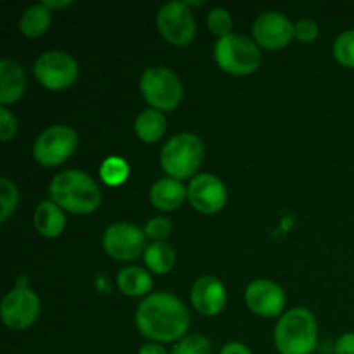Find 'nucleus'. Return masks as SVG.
Instances as JSON below:
<instances>
[{
  "label": "nucleus",
  "instance_id": "nucleus-1",
  "mask_svg": "<svg viewBox=\"0 0 354 354\" xmlns=\"http://www.w3.org/2000/svg\"><path fill=\"white\" fill-rule=\"evenodd\" d=\"M135 325L151 342L168 344L185 337L190 327V313L185 304L169 292H152L135 311Z\"/></svg>",
  "mask_w": 354,
  "mask_h": 354
},
{
  "label": "nucleus",
  "instance_id": "nucleus-2",
  "mask_svg": "<svg viewBox=\"0 0 354 354\" xmlns=\"http://www.w3.org/2000/svg\"><path fill=\"white\" fill-rule=\"evenodd\" d=\"M50 199L73 214H90L99 209L100 189L95 180L80 169H66L52 178L48 185Z\"/></svg>",
  "mask_w": 354,
  "mask_h": 354
},
{
  "label": "nucleus",
  "instance_id": "nucleus-3",
  "mask_svg": "<svg viewBox=\"0 0 354 354\" xmlns=\"http://www.w3.org/2000/svg\"><path fill=\"white\" fill-rule=\"evenodd\" d=\"M280 354H311L318 346V324L308 308H292L277 322L273 332Z\"/></svg>",
  "mask_w": 354,
  "mask_h": 354
},
{
  "label": "nucleus",
  "instance_id": "nucleus-4",
  "mask_svg": "<svg viewBox=\"0 0 354 354\" xmlns=\"http://www.w3.org/2000/svg\"><path fill=\"white\" fill-rule=\"evenodd\" d=\"M161 168L169 178L187 180L194 178L204 161V144L197 135L183 131L173 135L161 149Z\"/></svg>",
  "mask_w": 354,
  "mask_h": 354
},
{
  "label": "nucleus",
  "instance_id": "nucleus-5",
  "mask_svg": "<svg viewBox=\"0 0 354 354\" xmlns=\"http://www.w3.org/2000/svg\"><path fill=\"white\" fill-rule=\"evenodd\" d=\"M214 61L218 68L228 75H252L263 64L261 47L245 35L232 33L225 38H218L214 44Z\"/></svg>",
  "mask_w": 354,
  "mask_h": 354
},
{
  "label": "nucleus",
  "instance_id": "nucleus-6",
  "mask_svg": "<svg viewBox=\"0 0 354 354\" xmlns=\"http://www.w3.org/2000/svg\"><path fill=\"white\" fill-rule=\"evenodd\" d=\"M140 93L145 102L161 113H169L183 99V83L175 71L165 66H151L140 76Z\"/></svg>",
  "mask_w": 354,
  "mask_h": 354
},
{
  "label": "nucleus",
  "instance_id": "nucleus-7",
  "mask_svg": "<svg viewBox=\"0 0 354 354\" xmlns=\"http://www.w3.org/2000/svg\"><path fill=\"white\" fill-rule=\"evenodd\" d=\"M78 147V135L68 124L45 128L33 144V158L44 168H55L68 161Z\"/></svg>",
  "mask_w": 354,
  "mask_h": 354
},
{
  "label": "nucleus",
  "instance_id": "nucleus-8",
  "mask_svg": "<svg viewBox=\"0 0 354 354\" xmlns=\"http://www.w3.org/2000/svg\"><path fill=\"white\" fill-rule=\"evenodd\" d=\"M35 76L45 88L61 92L78 80V62L64 50H47L35 61Z\"/></svg>",
  "mask_w": 354,
  "mask_h": 354
},
{
  "label": "nucleus",
  "instance_id": "nucleus-9",
  "mask_svg": "<svg viewBox=\"0 0 354 354\" xmlns=\"http://www.w3.org/2000/svg\"><path fill=\"white\" fill-rule=\"evenodd\" d=\"M156 24L161 37L175 47H187L192 44L197 35V24L192 10L180 0L165 3L159 9Z\"/></svg>",
  "mask_w": 354,
  "mask_h": 354
},
{
  "label": "nucleus",
  "instance_id": "nucleus-10",
  "mask_svg": "<svg viewBox=\"0 0 354 354\" xmlns=\"http://www.w3.org/2000/svg\"><path fill=\"white\" fill-rule=\"evenodd\" d=\"M41 303L37 292L28 286H17L6 294L0 306V315L10 330H26L40 317Z\"/></svg>",
  "mask_w": 354,
  "mask_h": 354
},
{
  "label": "nucleus",
  "instance_id": "nucleus-11",
  "mask_svg": "<svg viewBox=\"0 0 354 354\" xmlns=\"http://www.w3.org/2000/svg\"><path fill=\"white\" fill-rule=\"evenodd\" d=\"M104 251L116 261H135L145 252L144 230L128 221H116L109 225L102 237Z\"/></svg>",
  "mask_w": 354,
  "mask_h": 354
},
{
  "label": "nucleus",
  "instance_id": "nucleus-12",
  "mask_svg": "<svg viewBox=\"0 0 354 354\" xmlns=\"http://www.w3.org/2000/svg\"><path fill=\"white\" fill-rule=\"evenodd\" d=\"M187 199L196 211L203 214L220 213L228 199L225 183L211 173H201L190 180L187 187Z\"/></svg>",
  "mask_w": 354,
  "mask_h": 354
},
{
  "label": "nucleus",
  "instance_id": "nucleus-13",
  "mask_svg": "<svg viewBox=\"0 0 354 354\" xmlns=\"http://www.w3.org/2000/svg\"><path fill=\"white\" fill-rule=\"evenodd\" d=\"M252 38L266 50H280L294 38V23L277 10H266L256 17L252 24Z\"/></svg>",
  "mask_w": 354,
  "mask_h": 354
},
{
  "label": "nucleus",
  "instance_id": "nucleus-14",
  "mask_svg": "<svg viewBox=\"0 0 354 354\" xmlns=\"http://www.w3.org/2000/svg\"><path fill=\"white\" fill-rule=\"evenodd\" d=\"M244 299L249 310L263 318L279 317L287 304V297L282 287L268 279H259L249 283L245 287Z\"/></svg>",
  "mask_w": 354,
  "mask_h": 354
},
{
  "label": "nucleus",
  "instance_id": "nucleus-15",
  "mask_svg": "<svg viewBox=\"0 0 354 354\" xmlns=\"http://www.w3.org/2000/svg\"><path fill=\"white\" fill-rule=\"evenodd\" d=\"M190 303L197 313L204 317H216L227 306V289L216 277H199L190 290Z\"/></svg>",
  "mask_w": 354,
  "mask_h": 354
},
{
  "label": "nucleus",
  "instance_id": "nucleus-16",
  "mask_svg": "<svg viewBox=\"0 0 354 354\" xmlns=\"http://www.w3.org/2000/svg\"><path fill=\"white\" fill-rule=\"evenodd\" d=\"M26 92V75L23 66L14 59L0 61V104L2 107L16 104Z\"/></svg>",
  "mask_w": 354,
  "mask_h": 354
},
{
  "label": "nucleus",
  "instance_id": "nucleus-17",
  "mask_svg": "<svg viewBox=\"0 0 354 354\" xmlns=\"http://www.w3.org/2000/svg\"><path fill=\"white\" fill-rule=\"evenodd\" d=\"M151 203L159 211H175L178 209L187 199V189L180 180L175 178H161L151 187Z\"/></svg>",
  "mask_w": 354,
  "mask_h": 354
},
{
  "label": "nucleus",
  "instance_id": "nucleus-18",
  "mask_svg": "<svg viewBox=\"0 0 354 354\" xmlns=\"http://www.w3.org/2000/svg\"><path fill=\"white\" fill-rule=\"evenodd\" d=\"M35 228L45 239H55L64 232L66 214L54 201H44L35 209Z\"/></svg>",
  "mask_w": 354,
  "mask_h": 354
},
{
  "label": "nucleus",
  "instance_id": "nucleus-19",
  "mask_svg": "<svg viewBox=\"0 0 354 354\" xmlns=\"http://www.w3.org/2000/svg\"><path fill=\"white\" fill-rule=\"evenodd\" d=\"M118 289L124 294V296L130 297H142L147 296L152 290V277L147 270L140 268V266H124L123 270H120L116 277Z\"/></svg>",
  "mask_w": 354,
  "mask_h": 354
},
{
  "label": "nucleus",
  "instance_id": "nucleus-20",
  "mask_svg": "<svg viewBox=\"0 0 354 354\" xmlns=\"http://www.w3.org/2000/svg\"><path fill=\"white\" fill-rule=\"evenodd\" d=\"M166 116L165 113L158 109H144L137 118H135V135L145 144H156L166 133Z\"/></svg>",
  "mask_w": 354,
  "mask_h": 354
},
{
  "label": "nucleus",
  "instance_id": "nucleus-21",
  "mask_svg": "<svg viewBox=\"0 0 354 354\" xmlns=\"http://www.w3.org/2000/svg\"><path fill=\"white\" fill-rule=\"evenodd\" d=\"M52 24V10L41 3H35V6L28 7L23 12L19 21V30L24 37L28 38H38L48 31Z\"/></svg>",
  "mask_w": 354,
  "mask_h": 354
},
{
  "label": "nucleus",
  "instance_id": "nucleus-22",
  "mask_svg": "<svg viewBox=\"0 0 354 354\" xmlns=\"http://www.w3.org/2000/svg\"><path fill=\"white\" fill-rule=\"evenodd\" d=\"M145 266L156 275H165L173 270L176 263V252L168 242H152L144 252Z\"/></svg>",
  "mask_w": 354,
  "mask_h": 354
},
{
  "label": "nucleus",
  "instance_id": "nucleus-23",
  "mask_svg": "<svg viewBox=\"0 0 354 354\" xmlns=\"http://www.w3.org/2000/svg\"><path fill=\"white\" fill-rule=\"evenodd\" d=\"M100 180L109 187H120L130 176V166L123 158L111 156L100 165Z\"/></svg>",
  "mask_w": 354,
  "mask_h": 354
},
{
  "label": "nucleus",
  "instance_id": "nucleus-24",
  "mask_svg": "<svg viewBox=\"0 0 354 354\" xmlns=\"http://www.w3.org/2000/svg\"><path fill=\"white\" fill-rule=\"evenodd\" d=\"M0 203H2V207H0V223H7L9 218L14 214V211L17 209L19 190H17L16 183L10 182L6 176L0 180Z\"/></svg>",
  "mask_w": 354,
  "mask_h": 354
},
{
  "label": "nucleus",
  "instance_id": "nucleus-25",
  "mask_svg": "<svg viewBox=\"0 0 354 354\" xmlns=\"http://www.w3.org/2000/svg\"><path fill=\"white\" fill-rule=\"evenodd\" d=\"M334 57L344 68L354 69V30L344 31L335 38Z\"/></svg>",
  "mask_w": 354,
  "mask_h": 354
},
{
  "label": "nucleus",
  "instance_id": "nucleus-26",
  "mask_svg": "<svg viewBox=\"0 0 354 354\" xmlns=\"http://www.w3.org/2000/svg\"><path fill=\"white\" fill-rule=\"evenodd\" d=\"M211 353H213V348H211L209 339L204 337V335L201 334H190V335H185L182 341L176 342L169 354H211Z\"/></svg>",
  "mask_w": 354,
  "mask_h": 354
},
{
  "label": "nucleus",
  "instance_id": "nucleus-27",
  "mask_svg": "<svg viewBox=\"0 0 354 354\" xmlns=\"http://www.w3.org/2000/svg\"><path fill=\"white\" fill-rule=\"evenodd\" d=\"M206 23L211 33L216 35L218 38H225L228 35H232L234 19H232V14L227 9H223V7H216V9L211 10L207 14Z\"/></svg>",
  "mask_w": 354,
  "mask_h": 354
},
{
  "label": "nucleus",
  "instance_id": "nucleus-28",
  "mask_svg": "<svg viewBox=\"0 0 354 354\" xmlns=\"http://www.w3.org/2000/svg\"><path fill=\"white\" fill-rule=\"evenodd\" d=\"M171 232H173L171 221L165 216L151 218L144 228L145 237H149L154 242H166V239L171 235Z\"/></svg>",
  "mask_w": 354,
  "mask_h": 354
},
{
  "label": "nucleus",
  "instance_id": "nucleus-29",
  "mask_svg": "<svg viewBox=\"0 0 354 354\" xmlns=\"http://www.w3.org/2000/svg\"><path fill=\"white\" fill-rule=\"evenodd\" d=\"M320 37V26L313 19H301L294 23V38L303 44H313Z\"/></svg>",
  "mask_w": 354,
  "mask_h": 354
},
{
  "label": "nucleus",
  "instance_id": "nucleus-30",
  "mask_svg": "<svg viewBox=\"0 0 354 354\" xmlns=\"http://www.w3.org/2000/svg\"><path fill=\"white\" fill-rule=\"evenodd\" d=\"M17 133V120L7 107H0V140L10 142Z\"/></svg>",
  "mask_w": 354,
  "mask_h": 354
},
{
  "label": "nucleus",
  "instance_id": "nucleus-31",
  "mask_svg": "<svg viewBox=\"0 0 354 354\" xmlns=\"http://www.w3.org/2000/svg\"><path fill=\"white\" fill-rule=\"evenodd\" d=\"M335 354H354V332H346L334 346Z\"/></svg>",
  "mask_w": 354,
  "mask_h": 354
},
{
  "label": "nucleus",
  "instance_id": "nucleus-32",
  "mask_svg": "<svg viewBox=\"0 0 354 354\" xmlns=\"http://www.w3.org/2000/svg\"><path fill=\"white\" fill-rule=\"evenodd\" d=\"M220 354H252V351L248 348V346L242 344V342L232 341V342H227V344L221 348Z\"/></svg>",
  "mask_w": 354,
  "mask_h": 354
},
{
  "label": "nucleus",
  "instance_id": "nucleus-33",
  "mask_svg": "<svg viewBox=\"0 0 354 354\" xmlns=\"http://www.w3.org/2000/svg\"><path fill=\"white\" fill-rule=\"evenodd\" d=\"M137 354H169V353L166 351V348L162 344H158V342H149V344L142 346Z\"/></svg>",
  "mask_w": 354,
  "mask_h": 354
},
{
  "label": "nucleus",
  "instance_id": "nucleus-34",
  "mask_svg": "<svg viewBox=\"0 0 354 354\" xmlns=\"http://www.w3.org/2000/svg\"><path fill=\"white\" fill-rule=\"evenodd\" d=\"M48 9H62V7L71 6V0H64V2H44Z\"/></svg>",
  "mask_w": 354,
  "mask_h": 354
}]
</instances>
